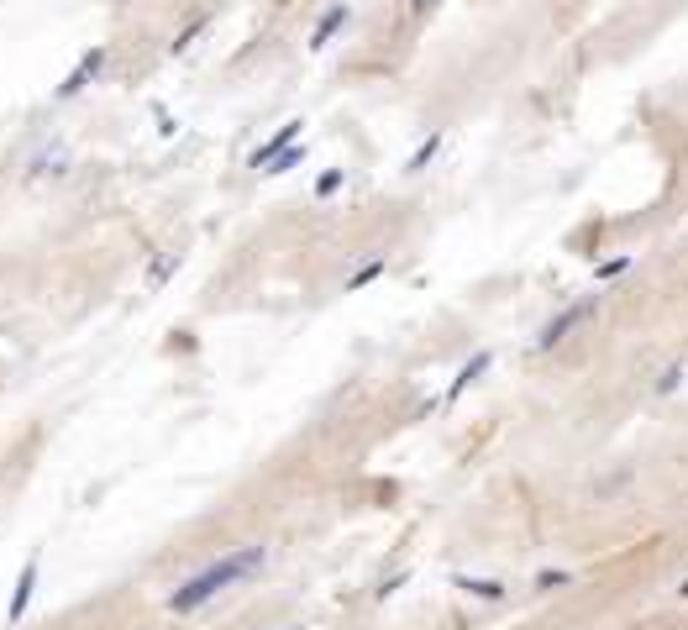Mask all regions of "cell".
Instances as JSON below:
<instances>
[{"instance_id":"cell-1","label":"cell","mask_w":688,"mask_h":630,"mask_svg":"<svg viewBox=\"0 0 688 630\" xmlns=\"http://www.w3.org/2000/svg\"><path fill=\"white\" fill-rule=\"evenodd\" d=\"M269 562V546L263 541H252V546H237V552H226V557H216V562H206V568L195 572V578H184L179 589L169 594V609L174 615H195L200 604H210L216 594H226L232 583H242V578H252V572Z\"/></svg>"},{"instance_id":"cell-2","label":"cell","mask_w":688,"mask_h":630,"mask_svg":"<svg viewBox=\"0 0 688 630\" xmlns=\"http://www.w3.org/2000/svg\"><path fill=\"white\" fill-rule=\"evenodd\" d=\"M105 63H111V48H105V42H95V48H85V53H79V63H74V68L63 74V85L53 90V100H74L79 90H90L95 79L105 74Z\"/></svg>"},{"instance_id":"cell-3","label":"cell","mask_w":688,"mask_h":630,"mask_svg":"<svg viewBox=\"0 0 688 630\" xmlns=\"http://www.w3.org/2000/svg\"><path fill=\"white\" fill-rule=\"evenodd\" d=\"M594 310H599V295H589V300H578V305H563V310H557V315H552V321H546V326L537 331V352L557 347V342H563V336H568L573 326H583V321H589Z\"/></svg>"},{"instance_id":"cell-4","label":"cell","mask_w":688,"mask_h":630,"mask_svg":"<svg viewBox=\"0 0 688 630\" xmlns=\"http://www.w3.org/2000/svg\"><path fill=\"white\" fill-rule=\"evenodd\" d=\"M37 578H42V552H32L27 562H22V572H16V589H11V604H5V620H11V625H16V620H22V615L32 609Z\"/></svg>"},{"instance_id":"cell-5","label":"cell","mask_w":688,"mask_h":630,"mask_svg":"<svg viewBox=\"0 0 688 630\" xmlns=\"http://www.w3.org/2000/svg\"><path fill=\"white\" fill-rule=\"evenodd\" d=\"M299 137H305V121H299V116H289V121H284V126H279V132L269 137V142H258V148L247 152V169H258V174H263V169H269L273 158H279V152L289 148V142H299Z\"/></svg>"},{"instance_id":"cell-6","label":"cell","mask_w":688,"mask_h":630,"mask_svg":"<svg viewBox=\"0 0 688 630\" xmlns=\"http://www.w3.org/2000/svg\"><path fill=\"white\" fill-rule=\"evenodd\" d=\"M353 22V5L347 0H336V5H326L321 16H316V32H310V53H321V48H331V37Z\"/></svg>"},{"instance_id":"cell-7","label":"cell","mask_w":688,"mask_h":630,"mask_svg":"<svg viewBox=\"0 0 688 630\" xmlns=\"http://www.w3.org/2000/svg\"><path fill=\"white\" fill-rule=\"evenodd\" d=\"M489 368H494V352H473V358H468L463 368H457V373H452V384H447V405H457V399L473 389V384H479Z\"/></svg>"},{"instance_id":"cell-8","label":"cell","mask_w":688,"mask_h":630,"mask_svg":"<svg viewBox=\"0 0 688 630\" xmlns=\"http://www.w3.org/2000/svg\"><path fill=\"white\" fill-rule=\"evenodd\" d=\"M442 142H447V132H442V126H431V137H426V142H420V148L410 152V158H405V174H426V169L436 163Z\"/></svg>"},{"instance_id":"cell-9","label":"cell","mask_w":688,"mask_h":630,"mask_svg":"<svg viewBox=\"0 0 688 630\" xmlns=\"http://www.w3.org/2000/svg\"><path fill=\"white\" fill-rule=\"evenodd\" d=\"M452 589H463V594H473V599H489V604L505 599V583H500V578H468V572H457Z\"/></svg>"},{"instance_id":"cell-10","label":"cell","mask_w":688,"mask_h":630,"mask_svg":"<svg viewBox=\"0 0 688 630\" xmlns=\"http://www.w3.org/2000/svg\"><path fill=\"white\" fill-rule=\"evenodd\" d=\"M206 32H210V11H200V16H189V27H184V32H174L169 53H174V59H179V53H189V48H195V42H200Z\"/></svg>"},{"instance_id":"cell-11","label":"cell","mask_w":688,"mask_h":630,"mask_svg":"<svg viewBox=\"0 0 688 630\" xmlns=\"http://www.w3.org/2000/svg\"><path fill=\"white\" fill-rule=\"evenodd\" d=\"M63 169H69V152H63V148L37 152V158H32V169H27V179H42V174H63Z\"/></svg>"},{"instance_id":"cell-12","label":"cell","mask_w":688,"mask_h":630,"mask_svg":"<svg viewBox=\"0 0 688 630\" xmlns=\"http://www.w3.org/2000/svg\"><path fill=\"white\" fill-rule=\"evenodd\" d=\"M179 263H184V252H163V258L152 263V273H148V289H163V284L179 273Z\"/></svg>"},{"instance_id":"cell-13","label":"cell","mask_w":688,"mask_h":630,"mask_svg":"<svg viewBox=\"0 0 688 630\" xmlns=\"http://www.w3.org/2000/svg\"><path fill=\"white\" fill-rule=\"evenodd\" d=\"M299 163H305V142H289V148L279 152L263 174H289V169H299Z\"/></svg>"},{"instance_id":"cell-14","label":"cell","mask_w":688,"mask_h":630,"mask_svg":"<svg viewBox=\"0 0 688 630\" xmlns=\"http://www.w3.org/2000/svg\"><path fill=\"white\" fill-rule=\"evenodd\" d=\"M390 269V263H384V258H373V263H362L358 273H353V278H347V295H358V289H368V284H373V278H379V273Z\"/></svg>"},{"instance_id":"cell-15","label":"cell","mask_w":688,"mask_h":630,"mask_svg":"<svg viewBox=\"0 0 688 630\" xmlns=\"http://www.w3.org/2000/svg\"><path fill=\"white\" fill-rule=\"evenodd\" d=\"M626 269H630V252H615V258L594 263V278H599V284H610V278H620Z\"/></svg>"},{"instance_id":"cell-16","label":"cell","mask_w":688,"mask_h":630,"mask_svg":"<svg viewBox=\"0 0 688 630\" xmlns=\"http://www.w3.org/2000/svg\"><path fill=\"white\" fill-rule=\"evenodd\" d=\"M342 184H347V169H326V174L316 179V200H331V195H336Z\"/></svg>"},{"instance_id":"cell-17","label":"cell","mask_w":688,"mask_h":630,"mask_svg":"<svg viewBox=\"0 0 688 630\" xmlns=\"http://www.w3.org/2000/svg\"><path fill=\"white\" fill-rule=\"evenodd\" d=\"M683 379H688V368H683V362H673V368H667V373L657 379V394H673L678 384H683Z\"/></svg>"},{"instance_id":"cell-18","label":"cell","mask_w":688,"mask_h":630,"mask_svg":"<svg viewBox=\"0 0 688 630\" xmlns=\"http://www.w3.org/2000/svg\"><path fill=\"white\" fill-rule=\"evenodd\" d=\"M405 583H410V568H405V572H394V578H384V583L373 589V599H390V594H399Z\"/></svg>"},{"instance_id":"cell-19","label":"cell","mask_w":688,"mask_h":630,"mask_svg":"<svg viewBox=\"0 0 688 630\" xmlns=\"http://www.w3.org/2000/svg\"><path fill=\"white\" fill-rule=\"evenodd\" d=\"M568 578H573V572H563V568L552 572V568H546V572H537V589H568Z\"/></svg>"},{"instance_id":"cell-20","label":"cell","mask_w":688,"mask_h":630,"mask_svg":"<svg viewBox=\"0 0 688 630\" xmlns=\"http://www.w3.org/2000/svg\"><path fill=\"white\" fill-rule=\"evenodd\" d=\"M158 132H163V137H174V132H179V121L169 116V111H163V105H158Z\"/></svg>"},{"instance_id":"cell-21","label":"cell","mask_w":688,"mask_h":630,"mask_svg":"<svg viewBox=\"0 0 688 630\" xmlns=\"http://www.w3.org/2000/svg\"><path fill=\"white\" fill-rule=\"evenodd\" d=\"M431 5H436V0H410V16H416V22H426V16H431Z\"/></svg>"},{"instance_id":"cell-22","label":"cell","mask_w":688,"mask_h":630,"mask_svg":"<svg viewBox=\"0 0 688 630\" xmlns=\"http://www.w3.org/2000/svg\"><path fill=\"white\" fill-rule=\"evenodd\" d=\"M678 594H683V599H688V578H683V589H678Z\"/></svg>"},{"instance_id":"cell-23","label":"cell","mask_w":688,"mask_h":630,"mask_svg":"<svg viewBox=\"0 0 688 630\" xmlns=\"http://www.w3.org/2000/svg\"><path fill=\"white\" fill-rule=\"evenodd\" d=\"M284 630H305V625H284Z\"/></svg>"}]
</instances>
